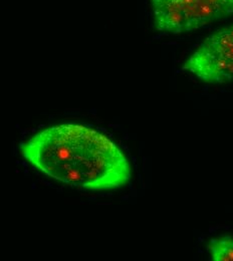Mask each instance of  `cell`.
<instances>
[{
    "mask_svg": "<svg viewBox=\"0 0 233 261\" xmlns=\"http://www.w3.org/2000/svg\"><path fill=\"white\" fill-rule=\"evenodd\" d=\"M20 152L36 170L74 188L113 190L131 178L123 151L103 134L83 125L64 124L40 130L21 145Z\"/></svg>",
    "mask_w": 233,
    "mask_h": 261,
    "instance_id": "6da1fadb",
    "label": "cell"
},
{
    "mask_svg": "<svg viewBox=\"0 0 233 261\" xmlns=\"http://www.w3.org/2000/svg\"><path fill=\"white\" fill-rule=\"evenodd\" d=\"M177 10L185 18V33L233 14V0H152Z\"/></svg>",
    "mask_w": 233,
    "mask_h": 261,
    "instance_id": "7a4b0ae2",
    "label": "cell"
},
{
    "mask_svg": "<svg viewBox=\"0 0 233 261\" xmlns=\"http://www.w3.org/2000/svg\"><path fill=\"white\" fill-rule=\"evenodd\" d=\"M183 69L206 83L226 84L233 81V61L201 46L187 60Z\"/></svg>",
    "mask_w": 233,
    "mask_h": 261,
    "instance_id": "3957f363",
    "label": "cell"
},
{
    "mask_svg": "<svg viewBox=\"0 0 233 261\" xmlns=\"http://www.w3.org/2000/svg\"><path fill=\"white\" fill-rule=\"evenodd\" d=\"M200 46L222 58L233 61V25L212 33Z\"/></svg>",
    "mask_w": 233,
    "mask_h": 261,
    "instance_id": "277c9868",
    "label": "cell"
},
{
    "mask_svg": "<svg viewBox=\"0 0 233 261\" xmlns=\"http://www.w3.org/2000/svg\"><path fill=\"white\" fill-rule=\"evenodd\" d=\"M211 260L233 261V237L221 236L213 238L208 243Z\"/></svg>",
    "mask_w": 233,
    "mask_h": 261,
    "instance_id": "5b68a950",
    "label": "cell"
}]
</instances>
